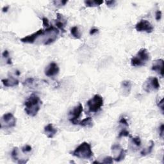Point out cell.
Segmentation results:
<instances>
[{
    "mask_svg": "<svg viewBox=\"0 0 164 164\" xmlns=\"http://www.w3.org/2000/svg\"><path fill=\"white\" fill-rule=\"evenodd\" d=\"M42 103H43L39 97L35 94H32L24 103L25 112L30 117H35L40 109Z\"/></svg>",
    "mask_w": 164,
    "mask_h": 164,
    "instance_id": "6da1fadb",
    "label": "cell"
},
{
    "mask_svg": "<svg viewBox=\"0 0 164 164\" xmlns=\"http://www.w3.org/2000/svg\"><path fill=\"white\" fill-rule=\"evenodd\" d=\"M71 155L81 159L87 160L92 157L94 153L92 151L90 144L87 142H83L71 153Z\"/></svg>",
    "mask_w": 164,
    "mask_h": 164,
    "instance_id": "7a4b0ae2",
    "label": "cell"
},
{
    "mask_svg": "<svg viewBox=\"0 0 164 164\" xmlns=\"http://www.w3.org/2000/svg\"><path fill=\"white\" fill-rule=\"evenodd\" d=\"M150 58V55L148 49L141 48L135 56L131 59V64L133 67H140L146 64Z\"/></svg>",
    "mask_w": 164,
    "mask_h": 164,
    "instance_id": "3957f363",
    "label": "cell"
},
{
    "mask_svg": "<svg viewBox=\"0 0 164 164\" xmlns=\"http://www.w3.org/2000/svg\"><path fill=\"white\" fill-rule=\"evenodd\" d=\"M88 109L91 112H98L103 106V99L99 94H96L92 98L87 101Z\"/></svg>",
    "mask_w": 164,
    "mask_h": 164,
    "instance_id": "277c9868",
    "label": "cell"
},
{
    "mask_svg": "<svg viewBox=\"0 0 164 164\" xmlns=\"http://www.w3.org/2000/svg\"><path fill=\"white\" fill-rule=\"evenodd\" d=\"M16 126V118L12 113H5L1 119V128H11Z\"/></svg>",
    "mask_w": 164,
    "mask_h": 164,
    "instance_id": "5b68a950",
    "label": "cell"
},
{
    "mask_svg": "<svg viewBox=\"0 0 164 164\" xmlns=\"http://www.w3.org/2000/svg\"><path fill=\"white\" fill-rule=\"evenodd\" d=\"M159 88L160 83L156 77H149L143 84L144 90L148 93L153 90L159 89Z\"/></svg>",
    "mask_w": 164,
    "mask_h": 164,
    "instance_id": "8992f818",
    "label": "cell"
},
{
    "mask_svg": "<svg viewBox=\"0 0 164 164\" xmlns=\"http://www.w3.org/2000/svg\"><path fill=\"white\" fill-rule=\"evenodd\" d=\"M83 106L80 103L75 107L73 110L71 111L69 113V121L71 123L73 124H78L79 122L78 119L82 115V113L83 112Z\"/></svg>",
    "mask_w": 164,
    "mask_h": 164,
    "instance_id": "52a82bcc",
    "label": "cell"
},
{
    "mask_svg": "<svg viewBox=\"0 0 164 164\" xmlns=\"http://www.w3.org/2000/svg\"><path fill=\"white\" fill-rule=\"evenodd\" d=\"M135 29L137 32H146L147 33H151L153 31L154 28L148 21L142 19L136 24Z\"/></svg>",
    "mask_w": 164,
    "mask_h": 164,
    "instance_id": "ba28073f",
    "label": "cell"
},
{
    "mask_svg": "<svg viewBox=\"0 0 164 164\" xmlns=\"http://www.w3.org/2000/svg\"><path fill=\"white\" fill-rule=\"evenodd\" d=\"M44 34V30L43 29H40L36 32L32 33V35L26 36V37L21 38L20 40L22 42V43H24L33 44L35 43V40L37 39L38 37H40V36L43 35Z\"/></svg>",
    "mask_w": 164,
    "mask_h": 164,
    "instance_id": "9c48e42d",
    "label": "cell"
},
{
    "mask_svg": "<svg viewBox=\"0 0 164 164\" xmlns=\"http://www.w3.org/2000/svg\"><path fill=\"white\" fill-rule=\"evenodd\" d=\"M60 71L59 67L55 62H51L49 63L45 71V74L48 77H53L56 76Z\"/></svg>",
    "mask_w": 164,
    "mask_h": 164,
    "instance_id": "30bf717a",
    "label": "cell"
},
{
    "mask_svg": "<svg viewBox=\"0 0 164 164\" xmlns=\"http://www.w3.org/2000/svg\"><path fill=\"white\" fill-rule=\"evenodd\" d=\"M55 21H55V25H56L57 28L60 29L62 32H65V30L64 28L67 24V21L63 16L60 13H57V19Z\"/></svg>",
    "mask_w": 164,
    "mask_h": 164,
    "instance_id": "8fae6325",
    "label": "cell"
},
{
    "mask_svg": "<svg viewBox=\"0 0 164 164\" xmlns=\"http://www.w3.org/2000/svg\"><path fill=\"white\" fill-rule=\"evenodd\" d=\"M163 60L158 59L154 61L153 63L151 69L153 71H156L157 73L160 74L162 77H163Z\"/></svg>",
    "mask_w": 164,
    "mask_h": 164,
    "instance_id": "7c38bea8",
    "label": "cell"
},
{
    "mask_svg": "<svg viewBox=\"0 0 164 164\" xmlns=\"http://www.w3.org/2000/svg\"><path fill=\"white\" fill-rule=\"evenodd\" d=\"M132 83L130 80H124L121 83V92H123V95L127 97L130 95L132 90Z\"/></svg>",
    "mask_w": 164,
    "mask_h": 164,
    "instance_id": "4fadbf2b",
    "label": "cell"
},
{
    "mask_svg": "<svg viewBox=\"0 0 164 164\" xmlns=\"http://www.w3.org/2000/svg\"><path fill=\"white\" fill-rule=\"evenodd\" d=\"M44 133L47 136L48 138H52L54 137V136L57 134V130L54 128L53 125L51 123H49L44 127Z\"/></svg>",
    "mask_w": 164,
    "mask_h": 164,
    "instance_id": "5bb4252c",
    "label": "cell"
},
{
    "mask_svg": "<svg viewBox=\"0 0 164 164\" xmlns=\"http://www.w3.org/2000/svg\"><path fill=\"white\" fill-rule=\"evenodd\" d=\"M1 82L5 87H16V86H18L19 83V80L13 76H10L7 79H2Z\"/></svg>",
    "mask_w": 164,
    "mask_h": 164,
    "instance_id": "9a60e30c",
    "label": "cell"
},
{
    "mask_svg": "<svg viewBox=\"0 0 164 164\" xmlns=\"http://www.w3.org/2000/svg\"><path fill=\"white\" fill-rule=\"evenodd\" d=\"M78 124L82 127L91 128L93 126L92 119L90 117H88L83 119L82 121H80Z\"/></svg>",
    "mask_w": 164,
    "mask_h": 164,
    "instance_id": "2e32d148",
    "label": "cell"
},
{
    "mask_svg": "<svg viewBox=\"0 0 164 164\" xmlns=\"http://www.w3.org/2000/svg\"><path fill=\"white\" fill-rule=\"evenodd\" d=\"M84 3L87 7H98L103 3V1H85Z\"/></svg>",
    "mask_w": 164,
    "mask_h": 164,
    "instance_id": "e0dca14e",
    "label": "cell"
},
{
    "mask_svg": "<svg viewBox=\"0 0 164 164\" xmlns=\"http://www.w3.org/2000/svg\"><path fill=\"white\" fill-rule=\"evenodd\" d=\"M150 142H151V144H150V146L148 147L147 149H143L142 151L140 152V154L142 156H144L145 157L146 155H149L153 151V149L154 148V146H155V142L153 140L150 141Z\"/></svg>",
    "mask_w": 164,
    "mask_h": 164,
    "instance_id": "ac0fdd59",
    "label": "cell"
},
{
    "mask_svg": "<svg viewBox=\"0 0 164 164\" xmlns=\"http://www.w3.org/2000/svg\"><path fill=\"white\" fill-rule=\"evenodd\" d=\"M71 33L75 38H76V39H81L82 38L81 33H80L79 28L78 26H75L72 28L71 29Z\"/></svg>",
    "mask_w": 164,
    "mask_h": 164,
    "instance_id": "d6986e66",
    "label": "cell"
},
{
    "mask_svg": "<svg viewBox=\"0 0 164 164\" xmlns=\"http://www.w3.org/2000/svg\"><path fill=\"white\" fill-rule=\"evenodd\" d=\"M126 151H125L124 149L122 148L121 149V151H119L117 156L113 158V159L114 160L115 162H121V161L124 160L125 157H126Z\"/></svg>",
    "mask_w": 164,
    "mask_h": 164,
    "instance_id": "ffe728a7",
    "label": "cell"
},
{
    "mask_svg": "<svg viewBox=\"0 0 164 164\" xmlns=\"http://www.w3.org/2000/svg\"><path fill=\"white\" fill-rule=\"evenodd\" d=\"M11 157H12V158L14 162L18 163L19 161V158L18 148H13L12 153H11Z\"/></svg>",
    "mask_w": 164,
    "mask_h": 164,
    "instance_id": "44dd1931",
    "label": "cell"
},
{
    "mask_svg": "<svg viewBox=\"0 0 164 164\" xmlns=\"http://www.w3.org/2000/svg\"><path fill=\"white\" fill-rule=\"evenodd\" d=\"M2 56L4 58H6L7 59V64H9L11 65L12 63V60H11V58L10 57V55H9V53L7 51V50H5L3 51V53H2Z\"/></svg>",
    "mask_w": 164,
    "mask_h": 164,
    "instance_id": "7402d4cb",
    "label": "cell"
},
{
    "mask_svg": "<svg viewBox=\"0 0 164 164\" xmlns=\"http://www.w3.org/2000/svg\"><path fill=\"white\" fill-rule=\"evenodd\" d=\"M131 137V135L130 134V132L128 131H127L126 129H123L121 130V132H120V133H119V138H121V137Z\"/></svg>",
    "mask_w": 164,
    "mask_h": 164,
    "instance_id": "603a6c76",
    "label": "cell"
},
{
    "mask_svg": "<svg viewBox=\"0 0 164 164\" xmlns=\"http://www.w3.org/2000/svg\"><path fill=\"white\" fill-rule=\"evenodd\" d=\"M131 138V140L132 141V142L135 144V146H137V147H140L141 146V140L139 137H132V136L130 137Z\"/></svg>",
    "mask_w": 164,
    "mask_h": 164,
    "instance_id": "cb8c5ba5",
    "label": "cell"
},
{
    "mask_svg": "<svg viewBox=\"0 0 164 164\" xmlns=\"http://www.w3.org/2000/svg\"><path fill=\"white\" fill-rule=\"evenodd\" d=\"M32 148L29 145L24 146L21 148L22 151H23V153H26L30 152L32 151Z\"/></svg>",
    "mask_w": 164,
    "mask_h": 164,
    "instance_id": "d4e9b609",
    "label": "cell"
},
{
    "mask_svg": "<svg viewBox=\"0 0 164 164\" xmlns=\"http://www.w3.org/2000/svg\"><path fill=\"white\" fill-rule=\"evenodd\" d=\"M113 163V158L111 157H107L106 158H105L101 163Z\"/></svg>",
    "mask_w": 164,
    "mask_h": 164,
    "instance_id": "484cf974",
    "label": "cell"
},
{
    "mask_svg": "<svg viewBox=\"0 0 164 164\" xmlns=\"http://www.w3.org/2000/svg\"><path fill=\"white\" fill-rule=\"evenodd\" d=\"M119 123H120L121 124L124 125V126H126V127H129L128 123V121H127V120L126 119V118L124 117H121V119H120V120H119Z\"/></svg>",
    "mask_w": 164,
    "mask_h": 164,
    "instance_id": "4316f807",
    "label": "cell"
},
{
    "mask_svg": "<svg viewBox=\"0 0 164 164\" xmlns=\"http://www.w3.org/2000/svg\"><path fill=\"white\" fill-rule=\"evenodd\" d=\"M42 21H43V24L44 27H46V28H47L49 27V21L48 19H47L46 18H43V19H42Z\"/></svg>",
    "mask_w": 164,
    "mask_h": 164,
    "instance_id": "83f0119b",
    "label": "cell"
},
{
    "mask_svg": "<svg viewBox=\"0 0 164 164\" xmlns=\"http://www.w3.org/2000/svg\"><path fill=\"white\" fill-rule=\"evenodd\" d=\"M162 18V12L160 10L157 11L156 14H155V19H156L157 21H160Z\"/></svg>",
    "mask_w": 164,
    "mask_h": 164,
    "instance_id": "f1b7e54d",
    "label": "cell"
},
{
    "mask_svg": "<svg viewBox=\"0 0 164 164\" xmlns=\"http://www.w3.org/2000/svg\"><path fill=\"white\" fill-rule=\"evenodd\" d=\"M159 130H160V136L161 138H163V135H164V124H162L159 128Z\"/></svg>",
    "mask_w": 164,
    "mask_h": 164,
    "instance_id": "f546056e",
    "label": "cell"
},
{
    "mask_svg": "<svg viewBox=\"0 0 164 164\" xmlns=\"http://www.w3.org/2000/svg\"><path fill=\"white\" fill-rule=\"evenodd\" d=\"M157 105L158 107H159L161 110H162V112L163 113L164 112V108H163V99H162L160 100V101H158L157 103Z\"/></svg>",
    "mask_w": 164,
    "mask_h": 164,
    "instance_id": "4dcf8cb0",
    "label": "cell"
},
{
    "mask_svg": "<svg viewBox=\"0 0 164 164\" xmlns=\"http://www.w3.org/2000/svg\"><path fill=\"white\" fill-rule=\"evenodd\" d=\"M115 3V1H114V0H112V1H107L106 4L108 7H111L114 5Z\"/></svg>",
    "mask_w": 164,
    "mask_h": 164,
    "instance_id": "1f68e13d",
    "label": "cell"
},
{
    "mask_svg": "<svg viewBox=\"0 0 164 164\" xmlns=\"http://www.w3.org/2000/svg\"><path fill=\"white\" fill-rule=\"evenodd\" d=\"M98 32H99V30H98V29H97V28H92V29L90 30V35H94V34H95V33H98Z\"/></svg>",
    "mask_w": 164,
    "mask_h": 164,
    "instance_id": "d6a6232c",
    "label": "cell"
},
{
    "mask_svg": "<svg viewBox=\"0 0 164 164\" xmlns=\"http://www.w3.org/2000/svg\"><path fill=\"white\" fill-rule=\"evenodd\" d=\"M9 9V6H6V7H4L3 8H2V11L3 12H7V11Z\"/></svg>",
    "mask_w": 164,
    "mask_h": 164,
    "instance_id": "836d02e7",
    "label": "cell"
}]
</instances>
